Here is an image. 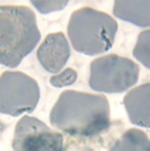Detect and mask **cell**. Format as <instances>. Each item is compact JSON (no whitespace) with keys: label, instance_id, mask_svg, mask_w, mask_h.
I'll return each mask as SVG.
<instances>
[{"label":"cell","instance_id":"cell-1","mask_svg":"<svg viewBox=\"0 0 150 151\" xmlns=\"http://www.w3.org/2000/svg\"><path fill=\"white\" fill-rule=\"evenodd\" d=\"M50 122L71 137H97L111 126L108 100L103 95L65 91L51 109Z\"/></svg>","mask_w":150,"mask_h":151},{"label":"cell","instance_id":"cell-2","mask_svg":"<svg viewBox=\"0 0 150 151\" xmlns=\"http://www.w3.org/2000/svg\"><path fill=\"white\" fill-rule=\"evenodd\" d=\"M36 14L28 7L0 5V63L17 67L40 41Z\"/></svg>","mask_w":150,"mask_h":151},{"label":"cell","instance_id":"cell-3","mask_svg":"<svg viewBox=\"0 0 150 151\" xmlns=\"http://www.w3.org/2000/svg\"><path fill=\"white\" fill-rule=\"evenodd\" d=\"M67 33L76 51L96 55L104 53L113 45L117 22L109 14L86 7L73 12Z\"/></svg>","mask_w":150,"mask_h":151},{"label":"cell","instance_id":"cell-4","mask_svg":"<svg viewBox=\"0 0 150 151\" xmlns=\"http://www.w3.org/2000/svg\"><path fill=\"white\" fill-rule=\"evenodd\" d=\"M140 68L133 60L109 54L95 59L90 66V87L95 91L116 93L133 87Z\"/></svg>","mask_w":150,"mask_h":151},{"label":"cell","instance_id":"cell-5","mask_svg":"<svg viewBox=\"0 0 150 151\" xmlns=\"http://www.w3.org/2000/svg\"><path fill=\"white\" fill-rule=\"evenodd\" d=\"M40 100V87L29 75L5 71L0 76V113L20 116L32 112Z\"/></svg>","mask_w":150,"mask_h":151},{"label":"cell","instance_id":"cell-6","mask_svg":"<svg viewBox=\"0 0 150 151\" xmlns=\"http://www.w3.org/2000/svg\"><path fill=\"white\" fill-rule=\"evenodd\" d=\"M12 146L15 151H65L63 135L30 116L17 122Z\"/></svg>","mask_w":150,"mask_h":151},{"label":"cell","instance_id":"cell-7","mask_svg":"<svg viewBox=\"0 0 150 151\" xmlns=\"http://www.w3.org/2000/svg\"><path fill=\"white\" fill-rule=\"evenodd\" d=\"M70 57V46L65 34L57 32L46 36L37 50V58L46 71L58 74Z\"/></svg>","mask_w":150,"mask_h":151},{"label":"cell","instance_id":"cell-8","mask_svg":"<svg viewBox=\"0 0 150 151\" xmlns=\"http://www.w3.org/2000/svg\"><path fill=\"white\" fill-rule=\"evenodd\" d=\"M124 105L132 124L150 127V83L129 91L124 97Z\"/></svg>","mask_w":150,"mask_h":151},{"label":"cell","instance_id":"cell-9","mask_svg":"<svg viewBox=\"0 0 150 151\" xmlns=\"http://www.w3.org/2000/svg\"><path fill=\"white\" fill-rule=\"evenodd\" d=\"M113 13L137 27H150V0H115Z\"/></svg>","mask_w":150,"mask_h":151},{"label":"cell","instance_id":"cell-10","mask_svg":"<svg viewBox=\"0 0 150 151\" xmlns=\"http://www.w3.org/2000/svg\"><path fill=\"white\" fill-rule=\"evenodd\" d=\"M109 151H150V139L142 130L128 129L113 142Z\"/></svg>","mask_w":150,"mask_h":151},{"label":"cell","instance_id":"cell-11","mask_svg":"<svg viewBox=\"0 0 150 151\" xmlns=\"http://www.w3.org/2000/svg\"><path fill=\"white\" fill-rule=\"evenodd\" d=\"M133 55L145 67L150 70V29L138 34L137 42L133 49Z\"/></svg>","mask_w":150,"mask_h":151},{"label":"cell","instance_id":"cell-12","mask_svg":"<svg viewBox=\"0 0 150 151\" xmlns=\"http://www.w3.org/2000/svg\"><path fill=\"white\" fill-rule=\"evenodd\" d=\"M78 79V74L76 71L73 68H65L63 71L58 72V74L53 75L50 78V84L53 87H66V86H70V84H74Z\"/></svg>","mask_w":150,"mask_h":151},{"label":"cell","instance_id":"cell-13","mask_svg":"<svg viewBox=\"0 0 150 151\" xmlns=\"http://www.w3.org/2000/svg\"><path fill=\"white\" fill-rule=\"evenodd\" d=\"M33 7L41 13H50L65 8L69 0H30Z\"/></svg>","mask_w":150,"mask_h":151},{"label":"cell","instance_id":"cell-14","mask_svg":"<svg viewBox=\"0 0 150 151\" xmlns=\"http://www.w3.org/2000/svg\"><path fill=\"white\" fill-rule=\"evenodd\" d=\"M79 151H95V150H92V149H83V150H79Z\"/></svg>","mask_w":150,"mask_h":151}]
</instances>
